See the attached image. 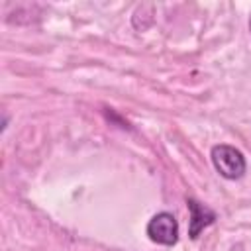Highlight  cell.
<instances>
[{
  "label": "cell",
  "mask_w": 251,
  "mask_h": 251,
  "mask_svg": "<svg viewBox=\"0 0 251 251\" xmlns=\"http://www.w3.org/2000/svg\"><path fill=\"white\" fill-rule=\"evenodd\" d=\"M212 165L214 169L227 180H235V178H241L245 175V169H247V163H245V157L239 149H235L233 145H226V143H220V145H214L212 147Z\"/></svg>",
  "instance_id": "cell-1"
},
{
  "label": "cell",
  "mask_w": 251,
  "mask_h": 251,
  "mask_svg": "<svg viewBox=\"0 0 251 251\" xmlns=\"http://www.w3.org/2000/svg\"><path fill=\"white\" fill-rule=\"evenodd\" d=\"M147 235L153 243L159 245H175L178 241V222L171 212L155 214L147 224Z\"/></svg>",
  "instance_id": "cell-2"
},
{
  "label": "cell",
  "mask_w": 251,
  "mask_h": 251,
  "mask_svg": "<svg viewBox=\"0 0 251 251\" xmlns=\"http://www.w3.org/2000/svg\"><path fill=\"white\" fill-rule=\"evenodd\" d=\"M186 206H188V212H190L188 235H190V239H198L200 231H204V227H208V226H212L216 222V212L210 210L208 206L200 204L194 198H188L186 200Z\"/></svg>",
  "instance_id": "cell-3"
},
{
  "label": "cell",
  "mask_w": 251,
  "mask_h": 251,
  "mask_svg": "<svg viewBox=\"0 0 251 251\" xmlns=\"http://www.w3.org/2000/svg\"><path fill=\"white\" fill-rule=\"evenodd\" d=\"M249 31H251V16H249Z\"/></svg>",
  "instance_id": "cell-4"
}]
</instances>
